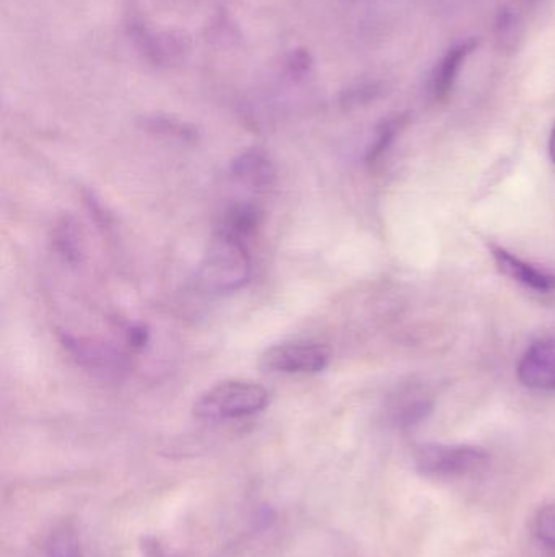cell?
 Masks as SVG:
<instances>
[{
  "mask_svg": "<svg viewBox=\"0 0 555 557\" xmlns=\"http://www.w3.org/2000/svg\"><path fill=\"white\" fill-rule=\"evenodd\" d=\"M533 535L541 546L555 556V504L538 510L533 519Z\"/></svg>",
  "mask_w": 555,
  "mask_h": 557,
  "instance_id": "cell-15",
  "label": "cell"
},
{
  "mask_svg": "<svg viewBox=\"0 0 555 557\" xmlns=\"http://www.w3.org/2000/svg\"><path fill=\"white\" fill-rule=\"evenodd\" d=\"M126 339L133 349H142L149 343V331L142 324H130L126 330Z\"/></svg>",
  "mask_w": 555,
  "mask_h": 557,
  "instance_id": "cell-18",
  "label": "cell"
},
{
  "mask_svg": "<svg viewBox=\"0 0 555 557\" xmlns=\"http://www.w3.org/2000/svg\"><path fill=\"white\" fill-rule=\"evenodd\" d=\"M518 380L528 388L555 389V337L533 344L521 357Z\"/></svg>",
  "mask_w": 555,
  "mask_h": 557,
  "instance_id": "cell-7",
  "label": "cell"
},
{
  "mask_svg": "<svg viewBox=\"0 0 555 557\" xmlns=\"http://www.w3.org/2000/svg\"><path fill=\"white\" fill-rule=\"evenodd\" d=\"M129 35L143 58L156 67H169L185 59L189 39L179 32L152 33L140 20H130Z\"/></svg>",
  "mask_w": 555,
  "mask_h": 557,
  "instance_id": "cell-5",
  "label": "cell"
},
{
  "mask_svg": "<svg viewBox=\"0 0 555 557\" xmlns=\"http://www.w3.org/2000/svg\"><path fill=\"white\" fill-rule=\"evenodd\" d=\"M550 153H551V160H553L554 165H555V124L553 127V133H551Z\"/></svg>",
  "mask_w": 555,
  "mask_h": 557,
  "instance_id": "cell-20",
  "label": "cell"
},
{
  "mask_svg": "<svg viewBox=\"0 0 555 557\" xmlns=\"http://www.w3.org/2000/svg\"><path fill=\"white\" fill-rule=\"evenodd\" d=\"M492 258H494L497 270L510 281L518 282L524 287L531 290L541 292V294H551L555 292V276L546 271L538 270L533 264L527 263L521 258L515 257L510 251L501 247H491Z\"/></svg>",
  "mask_w": 555,
  "mask_h": 557,
  "instance_id": "cell-9",
  "label": "cell"
},
{
  "mask_svg": "<svg viewBox=\"0 0 555 557\" xmlns=\"http://www.w3.org/2000/svg\"><path fill=\"white\" fill-rule=\"evenodd\" d=\"M478 48L476 39H466V41L458 42L452 46L445 54L440 58L430 74L429 94L436 101H443L452 94L456 81H458L459 72L465 65L466 59L472 54V51Z\"/></svg>",
  "mask_w": 555,
  "mask_h": 557,
  "instance_id": "cell-8",
  "label": "cell"
},
{
  "mask_svg": "<svg viewBox=\"0 0 555 557\" xmlns=\"http://www.w3.org/2000/svg\"><path fill=\"white\" fill-rule=\"evenodd\" d=\"M147 129L153 133L162 134V136L173 137L179 140H194L198 133L194 127L181 121L173 120V117L155 116L146 121Z\"/></svg>",
  "mask_w": 555,
  "mask_h": 557,
  "instance_id": "cell-16",
  "label": "cell"
},
{
  "mask_svg": "<svg viewBox=\"0 0 555 557\" xmlns=\"http://www.w3.org/2000/svg\"><path fill=\"white\" fill-rule=\"evenodd\" d=\"M52 247L67 263L77 264L84 258L80 225L71 215L62 218L52 228Z\"/></svg>",
  "mask_w": 555,
  "mask_h": 557,
  "instance_id": "cell-12",
  "label": "cell"
},
{
  "mask_svg": "<svg viewBox=\"0 0 555 557\" xmlns=\"http://www.w3.org/2000/svg\"><path fill=\"white\" fill-rule=\"evenodd\" d=\"M142 549L143 556L146 557H166L165 552H163L162 546H160L156 540L147 539L146 542H143Z\"/></svg>",
  "mask_w": 555,
  "mask_h": 557,
  "instance_id": "cell-19",
  "label": "cell"
},
{
  "mask_svg": "<svg viewBox=\"0 0 555 557\" xmlns=\"http://www.w3.org/2000/svg\"><path fill=\"white\" fill-rule=\"evenodd\" d=\"M270 395L253 380H227L195 401L194 416L204 421H234L257 414L269 406Z\"/></svg>",
  "mask_w": 555,
  "mask_h": 557,
  "instance_id": "cell-1",
  "label": "cell"
},
{
  "mask_svg": "<svg viewBox=\"0 0 555 557\" xmlns=\"http://www.w3.org/2000/svg\"><path fill=\"white\" fill-rule=\"evenodd\" d=\"M261 225V211L257 206L248 202H238L230 206L218 219L215 235L231 238L248 245V242L256 235Z\"/></svg>",
  "mask_w": 555,
  "mask_h": 557,
  "instance_id": "cell-10",
  "label": "cell"
},
{
  "mask_svg": "<svg viewBox=\"0 0 555 557\" xmlns=\"http://www.w3.org/2000/svg\"><path fill=\"white\" fill-rule=\"evenodd\" d=\"M331 350L325 344L289 343L264 350L260 366L267 372L318 373L328 367Z\"/></svg>",
  "mask_w": 555,
  "mask_h": 557,
  "instance_id": "cell-4",
  "label": "cell"
},
{
  "mask_svg": "<svg viewBox=\"0 0 555 557\" xmlns=\"http://www.w3.org/2000/svg\"><path fill=\"white\" fill-rule=\"evenodd\" d=\"M42 557H81L80 539L72 523H61L49 533Z\"/></svg>",
  "mask_w": 555,
  "mask_h": 557,
  "instance_id": "cell-13",
  "label": "cell"
},
{
  "mask_svg": "<svg viewBox=\"0 0 555 557\" xmlns=\"http://www.w3.org/2000/svg\"><path fill=\"white\" fill-rule=\"evenodd\" d=\"M231 173L251 188L266 189L276 180V169L263 150L251 149L241 153L231 163Z\"/></svg>",
  "mask_w": 555,
  "mask_h": 557,
  "instance_id": "cell-11",
  "label": "cell"
},
{
  "mask_svg": "<svg viewBox=\"0 0 555 557\" xmlns=\"http://www.w3.org/2000/svg\"><path fill=\"white\" fill-rule=\"evenodd\" d=\"M404 124H406V116H394L383 121L378 126L377 134H375L374 140L368 147L367 156H365L368 165H377L383 159L384 153L393 146L394 139L403 129Z\"/></svg>",
  "mask_w": 555,
  "mask_h": 557,
  "instance_id": "cell-14",
  "label": "cell"
},
{
  "mask_svg": "<svg viewBox=\"0 0 555 557\" xmlns=\"http://www.w3.org/2000/svg\"><path fill=\"white\" fill-rule=\"evenodd\" d=\"M414 467L432 480H456L482 470L489 454L484 448L465 444H426L414 450Z\"/></svg>",
  "mask_w": 555,
  "mask_h": 557,
  "instance_id": "cell-3",
  "label": "cell"
},
{
  "mask_svg": "<svg viewBox=\"0 0 555 557\" xmlns=\"http://www.w3.org/2000/svg\"><path fill=\"white\" fill-rule=\"evenodd\" d=\"M62 344L77 360L78 366L93 375L116 379L127 370L126 356L110 344L98 343L88 337L71 336V334L62 336Z\"/></svg>",
  "mask_w": 555,
  "mask_h": 557,
  "instance_id": "cell-6",
  "label": "cell"
},
{
  "mask_svg": "<svg viewBox=\"0 0 555 557\" xmlns=\"http://www.w3.org/2000/svg\"><path fill=\"white\" fill-rule=\"evenodd\" d=\"M250 276L251 258L248 245L214 234V240L199 267V285L214 294H227L243 287Z\"/></svg>",
  "mask_w": 555,
  "mask_h": 557,
  "instance_id": "cell-2",
  "label": "cell"
},
{
  "mask_svg": "<svg viewBox=\"0 0 555 557\" xmlns=\"http://www.w3.org/2000/svg\"><path fill=\"white\" fill-rule=\"evenodd\" d=\"M312 64L310 52L306 49L299 48L290 52L289 59H287V71L293 78H303L308 74Z\"/></svg>",
  "mask_w": 555,
  "mask_h": 557,
  "instance_id": "cell-17",
  "label": "cell"
}]
</instances>
